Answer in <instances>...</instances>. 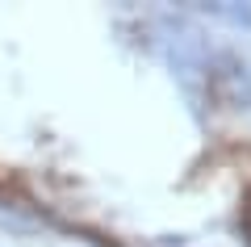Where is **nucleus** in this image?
Masks as SVG:
<instances>
[{"label": "nucleus", "mask_w": 251, "mask_h": 247, "mask_svg": "<svg viewBox=\"0 0 251 247\" xmlns=\"http://www.w3.org/2000/svg\"><path fill=\"white\" fill-rule=\"evenodd\" d=\"M197 13L218 21H230V26H251V9L247 4H197Z\"/></svg>", "instance_id": "nucleus-1"}]
</instances>
